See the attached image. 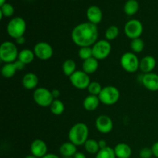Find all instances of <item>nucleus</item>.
Returning a JSON list of instances; mask_svg holds the SVG:
<instances>
[{
	"mask_svg": "<svg viewBox=\"0 0 158 158\" xmlns=\"http://www.w3.org/2000/svg\"><path fill=\"white\" fill-rule=\"evenodd\" d=\"M99 30L97 25L89 22L82 23L73 28L71 39L79 47L93 46L98 41Z\"/></svg>",
	"mask_w": 158,
	"mask_h": 158,
	"instance_id": "f257e3e1",
	"label": "nucleus"
},
{
	"mask_svg": "<svg viewBox=\"0 0 158 158\" xmlns=\"http://www.w3.org/2000/svg\"><path fill=\"white\" fill-rule=\"evenodd\" d=\"M89 137V128L84 123H77L69 129L68 133L69 140L76 146L84 145Z\"/></svg>",
	"mask_w": 158,
	"mask_h": 158,
	"instance_id": "f03ea898",
	"label": "nucleus"
},
{
	"mask_svg": "<svg viewBox=\"0 0 158 158\" xmlns=\"http://www.w3.org/2000/svg\"><path fill=\"white\" fill-rule=\"evenodd\" d=\"M19 51L16 45L11 41L3 42L0 46V60L5 63H14L18 60Z\"/></svg>",
	"mask_w": 158,
	"mask_h": 158,
	"instance_id": "7ed1b4c3",
	"label": "nucleus"
},
{
	"mask_svg": "<svg viewBox=\"0 0 158 158\" xmlns=\"http://www.w3.org/2000/svg\"><path fill=\"white\" fill-rule=\"evenodd\" d=\"M6 30L8 35L15 40L19 37L24 36L26 30V21L22 17H14L8 23Z\"/></svg>",
	"mask_w": 158,
	"mask_h": 158,
	"instance_id": "20e7f679",
	"label": "nucleus"
},
{
	"mask_svg": "<svg viewBox=\"0 0 158 158\" xmlns=\"http://www.w3.org/2000/svg\"><path fill=\"white\" fill-rule=\"evenodd\" d=\"M100 103L106 106H111L118 102L120 97V93L117 87L114 86H106L103 87L98 96Z\"/></svg>",
	"mask_w": 158,
	"mask_h": 158,
	"instance_id": "39448f33",
	"label": "nucleus"
},
{
	"mask_svg": "<svg viewBox=\"0 0 158 158\" xmlns=\"http://www.w3.org/2000/svg\"><path fill=\"white\" fill-rule=\"evenodd\" d=\"M120 65L126 72L134 73L139 69L140 60L134 52H127L120 57Z\"/></svg>",
	"mask_w": 158,
	"mask_h": 158,
	"instance_id": "423d86ee",
	"label": "nucleus"
},
{
	"mask_svg": "<svg viewBox=\"0 0 158 158\" xmlns=\"http://www.w3.org/2000/svg\"><path fill=\"white\" fill-rule=\"evenodd\" d=\"M33 100L38 106L42 107H49L54 100L52 92L44 87H39L34 90Z\"/></svg>",
	"mask_w": 158,
	"mask_h": 158,
	"instance_id": "0eeeda50",
	"label": "nucleus"
},
{
	"mask_svg": "<svg viewBox=\"0 0 158 158\" xmlns=\"http://www.w3.org/2000/svg\"><path fill=\"white\" fill-rule=\"evenodd\" d=\"M111 49H112V46L108 40H98L92 46L93 56L98 60H104L109 56L111 52Z\"/></svg>",
	"mask_w": 158,
	"mask_h": 158,
	"instance_id": "6e6552de",
	"label": "nucleus"
},
{
	"mask_svg": "<svg viewBox=\"0 0 158 158\" xmlns=\"http://www.w3.org/2000/svg\"><path fill=\"white\" fill-rule=\"evenodd\" d=\"M143 32V26L141 22L138 19H131L126 23L124 26V32L127 37L131 40L140 38Z\"/></svg>",
	"mask_w": 158,
	"mask_h": 158,
	"instance_id": "1a4fd4ad",
	"label": "nucleus"
},
{
	"mask_svg": "<svg viewBox=\"0 0 158 158\" xmlns=\"http://www.w3.org/2000/svg\"><path fill=\"white\" fill-rule=\"evenodd\" d=\"M69 78L71 84L78 89H87L89 83H91L89 75L83 70H77Z\"/></svg>",
	"mask_w": 158,
	"mask_h": 158,
	"instance_id": "9d476101",
	"label": "nucleus"
},
{
	"mask_svg": "<svg viewBox=\"0 0 158 158\" xmlns=\"http://www.w3.org/2000/svg\"><path fill=\"white\" fill-rule=\"evenodd\" d=\"M33 52L35 57L40 60H48L53 55L52 46L46 42H39L34 46Z\"/></svg>",
	"mask_w": 158,
	"mask_h": 158,
	"instance_id": "9b49d317",
	"label": "nucleus"
},
{
	"mask_svg": "<svg viewBox=\"0 0 158 158\" xmlns=\"http://www.w3.org/2000/svg\"><path fill=\"white\" fill-rule=\"evenodd\" d=\"M95 126L97 131L101 134H109L114 127V123L110 117L106 115H100L97 118Z\"/></svg>",
	"mask_w": 158,
	"mask_h": 158,
	"instance_id": "f8f14e48",
	"label": "nucleus"
},
{
	"mask_svg": "<svg viewBox=\"0 0 158 158\" xmlns=\"http://www.w3.org/2000/svg\"><path fill=\"white\" fill-rule=\"evenodd\" d=\"M48 148L46 142L41 139H35L30 145L31 154L38 158H42L48 154Z\"/></svg>",
	"mask_w": 158,
	"mask_h": 158,
	"instance_id": "ddd939ff",
	"label": "nucleus"
},
{
	"mask_svg": "<svg viewBox=\"0 0 158 158\" xmlns=\"http://www.w3.org/2000/svg\"><path fill=\"white\" fill-rule=\"evenodd\" d=\"M140 82L148 90L153 92L158 90V75L157 73H150L143 74Z\"/></svg>",
	"mask_w": 158,
	"mask_h": 158,
	"instance_id": "4468645a",
	"label": "nucleus"
},
{
	"mask_svg": "<svg viewBox=\"0 0 158 158\" xmlns=\"http://www.w3.org/2000/svg\"><path fill=\"white\" fill-rule=\"evenodd\" d=\"M86 17L88 19V22L97 26L102 21L103 12L98 6H91L86 10Z\"/></svg>",
	"mask_w": 158,
	"mask_h": 158,
	"instance_id": "2eb2a0df",
	"label": "nucleus"
},
{
	"mask_svg": "<svg viewBox=\"0 0 158 158\" xmlns=\"http://www.w3.org/2000/svg\"><path fill=\"white\" fill-rule=\"evenodd\" d=\"M157 61L152 56H146L140 60V67L139 69L143 74L150 73L155 69Z\"/></svg>",
	"mask_w": 158,
	"mask_h": 158,
	"instance_id": "dca6fc26",
	"label": "nucleus"
},
{
	"mask_svg": "<svg viewBox=\"0 0 158 158\" xmlns=\"http://www.w3.org/2000/svg\"><path fill=\"white\" fill-rule=\"evenodd\" d=\"M39 83V78L36 74L34 73H27L23 76L22 79V84L23 87L26 89H36V86Z\"/></svg>",
	"mask_w": 158,
	"mask_h": 158,
	"instance_id": "f3484780",
	"label": "nucleus"
},
{
	"mask_svg": "<svg viewBox=\"0 0 158 158\" xmlns=\"http://www.w3.org/2000/svg\"><path fill=\"white\" fill-rule=\"evenodd\" d=\"M117 158H130L132 155V149L125 143H120L114 148Z\"/></svg>",
	"mask_w": 158,
	"mask_h": 158,
	"instance_id": "a211bd4d",
	"label": "nucleus"
},
{
	"mask_svg": "<svg viewBox=\"0 0 158 158\" xmlns=\"http://www.w3.org/2000/svg\"><path fill=\"white\" fill-rule=\"evenodd\" d=\"M100 99H99L98 96L90 95L85 97L84 100H83V107L87 111H94L97 109V107L100 105Z\"/></svg>",
	"mask_w": 158,
	"mask_h": 158,
	"instance_id": "6ab92c4d",
	"label": "nucleus"
},
{
	"mask_svg": "<svg viewBox=\"0 0 158 158\" xmlns=\"http://www.w3.org/2000/svg\"><path fill=\"white\" fill-rule=\"evenodd\" d=\"M77 152V146L70 141L65 142L60 147V154L64 157H73Z\"/></svg>",
	"mask_w": 158,
	"mask_h": 158,
	"instance_id": "aec40b11",
	"label": "nucleus"
},
{
	"mask_svg": "<svg viewBox=\"0 0 158 158\" xmlns=\"http://www.w3.org/2000/svg\"><path fill=\"white\" fill-rule=\"evenodd\" d=\"M99 67V60L94 57L84 60L83 63V70L88 75L94 73Z\"/></svg>",
	"mask_w": 158,
	"mask_h": 158,
	"instance_id": "412c9836",
	"label": "nucleus"
},
{
	"mask_svg": "<svg viewBox=\"0 0 158 158\" xmlns=\"http://www.w3.org/2000/svg\"><path fill=\"white\" fill-rule=\"evenodd\" d=\"M35 57V56L33 50H31L29 49H24L20 51L19 53L18 60L24 63L25 65H27L32 63Z\"/></svg>",
	"mask_w": 158,
	"mask_h": 158,
	"instance_id": "4be33fe9",
	"label": "nucleus"
},
{
	"mask_svg": "<svg viewBox=\"0 0 158 158\" xmlns=\"http://www.w3.org/2000/svg\"><path fill=\"white\" fill-rule=\"evenodd\" d=\"M16 71H18V69L14 62V63H5L1 69V73L5 78H11L15 76Z\"/></svg>",
	"mask_w": 158,
	"mask_h": 158,
	"instance_id": "5701e85b",
	"label": "nucleus"
},
{
	"mask_svg": "<svg viewBox=\"0 0 158 158\" xmlns=\"http://www.w3.org/2000/svg\"><path fill=\"white\" fill-rule=\"evenodd\" d=\"M124 12L127 15H134L138 12L139 3L137 0H127L123 6Z\"/></svg>",
	"mask_w": 158,
	"mask_h": 158,
	"instance_id": "b1692460",
	"label": "nucleus"
},
{
	"mask_svg": "<svg viewBox=\"0 0 158 158\" xmlns=\"http://www.w3.org/2000/svg\"><path fill=\"white\" fill-rule=\"evenodd\" d=\"M63 72L66 77H70L73 73L77 71V64H76L75 61L71 59H68V60H65L64 63H63Z\"/></svg>",
	"mask_w": 158,
	"mask_h": 158,
	"instance_id": "393cba45",
	"label": "nucleus"
},
{
	"mask_svg": "<svg viewBox=\"0 0 158 158\" xmlns=\"http://www.w3.org/2000/svg\"><path fill=\"white\" fill-rule=\"evenodd\" d=\"M83 146L86 152L90 154H97L100 150L98 141L94 139H88Z\"/></svg>",
	"mask_w": 158,
	"mask_h": 158,
	"instance_id": "a878e982",
	"label": "nucleus"
},
{
	"mask_svg": "<svg viewBox=\"0 0 158 158\" xmlns=\"http://www.w3.org/2000/svg\"><path fill=\"white\" fill-rule=\"evenodd\" d=\"M51 113L56 116L61 115L65 110V105L63 102L59 99H56L52 101V104L49 106Z\"/></svg>",
	"mask_w": 158,
	"mask_h": 158,
	"instance_id": "bb28decb",
	"label": "nucleus"
},
{
	"mask_svg": "<svg viewBox=\"0 0 158 158\" xmlns=\"http://www.w3.org/2000/svg\"><path fill=\"white\" fill-rule=\"evenodd\" d=\"M119 34H120L119 28L117 26L113 25V26H109L106 29V32H105V38L109 42L112 41V40H114L118 37Z\"/></svg>",
	"mask_w": 158,
	"mask_h": 158,
	"instance_id": "cd10ccee",
	"label": "nucleus"
},
{
	"mask_svg": "<svg viewBox=\"0 0 158 158\" xmlns=\"http://www.w3.org/2000/svg\"><path fill=\"white\" fill-rule=\"evenodd\" d=\"M95 158H117V157H116L114 150L107 146L106 148L100 149L99 152L96 154Z\"/></svg>",
	"mask_w": 158,
	"mask_h": 158,
	"instance_id": "c85d7f7f",
	"label": "nucleus"
},
{
	"mask_svg": "<svg viewBox=\"0 0 158 158\" xmlns=\"http://www.w3.org/2000/svg\"><path fill=\"white\" fill-rule=\"evenodd\" d=\"M131 48L134 53L141 52L144 49V42L140 38L132 40L131 43Z\"/></svg>",
	"mask_w": 158,
	"mask_h": 158,
	"instance_id": "c756f323",
	"label": "nucleus"
},
{
	"mask_svg": "<svg viewBox=\"0 0 158 158\" xmlns=\"http://www.w3.org/2000/svg\"><path fill=\"white\" fill-rule=\"evenodd\" d=\"M0 17H11L14 14V7L10 3L6 2L4 5L0 6Z\"/></svg>",
	"mask_w": 158,
	"mask_h": 158,
	"instance_id": "7c9ffc66",
	"label": "nucleus"
},
{
	"mask_svg": "<svg viewBox=\"0 0 158 158\" xmlns=\"http://www.w3.org/2000/svg\"><path fill=\"white\" fill-rule=\"evenodd\" d=\"M78 56L81 60H88L93 56L92 46H86V47H80L78 51Z\"/></svg>",
	"mask_w": 158,
	"mask_h": 158,
	"instance_id": "2f4dec72",
	"label": "nucleus"
},
{
	"mask_svg": "<svg viewBox=\"0 0 158 158\" xmlns=\"http://www.w3.org/2000/svg\"><path fill=\"white\" fill-rule=\"evenodd\" d=\"M102 89H103V87H102L100 83L94 81L89 83V86L87 88V90L90 95L99 96V94L102 91Z\"/></svg>",
	"mask_w": 158,
	"mask_h": 158,
	"instance_id": "473e14b6",
	"label": "nucleus"
},
{
	"mask_svg": "<svg viewBox=\"0 0 158 158\" xmlns=\"http://www.w3.org/2000/svg\"><path fill=\"white\" fill-rule=\"evenodd\" d=\"M153 154V151L151 148H142L139 153L140 158H151Z\"/></svg>",
	"mask_w": 158,
	"mask_h": 158,
	"instance_id": "72a5a7b5",
	"label": "nucleus"
},
{
	"mask_svg": "<svg viewBox=\"0 0 158 158\" xmlns=\"http://www.w3.org/2000/svg\"><path fill=\"white\" fill-rule=\"evenodd\" d=\"M151 149H152L153 154H154V157L158 158V141L155 142V143L152 145Z\"/></svg>",
	"mask_w": 158,
	"mask_h": 158,
	"instance_id": "f704fd0d",
	"label": "nucleus"
},
{
	"mask_svg": "<svg viewBox=\"0 0 158 158\" xmlns=\"http://www.w3.org/2000/svg\"><path fill=\"white\" fill-rule=\"evenodd\" d=\"M15 65H16L17 69H18V70H23V69H24L25 66H26V65H25L24 63H22V62L19 61V60H17L15 62Z\"/></svg>",
	"mask_w": 158,
	"mask_h": 158,
	"instance_id": "c9c22d12",
	"label": "nucleus"
},
{
	"mask_svg": "<svg viewBox=\"0 0 158 158\" xmlns=\"http://www.w3.org/2000/svg\"><path fill=\"white\" fill-rule=\"evenodd\" d=\"M51 92H52V97H53L54 100H56V99H59V97H60V92L59 89H52V90H51Z\"/></svg>",
	"mask_w": 158,
	"mask_h": 158,
	"instance_id": "e433bc0d",
	"label": "nucleus"
},
{
	"mask_svg": "<svg viewBox=\"0 0 158 158\" xmlns=\"http://www.w3.org/2000/svg\"><path fill=\"white\" fill-rule=\"evenodd\" d=\"M15 43L18 45H23L26 43V38L24 36H21L15 40Z\"/></svg>",
	"mask_w": 158,
	"mask_h": 158,
	"instance_id": "4c0bfd02",
	"label": "nucleus"
},
{
	"mask_svg": "<svg viewBox=\"0 0 158 158\" xmlns=\"http://www.w3.org/2000/svg\"><path fill=\"white\" fill-rule=\"evenodd\" d=\"M98 143H99V147H100V149H103V148H105L107 147V143H106V140H103V139L99 140Z\"/></svg>",
	"mask_w": 158,
	"mask_h": 158,
	"instance_id": "58836bf2",
	"label": "nucleus"
},
{
	"mask_svg": "<svg viewBox=\"0 0 158 158\" xmlns=\"http://www.w3.org/2000/svg\"><path fill=\"white\" fill-rule=\"evenodd\" d=\"M73 158H86V155L82 152H77Z\"/></svg>",
	"mask_w": 158,
	"mask_h": 158,
	"instance_id": "ea45409f",
	"label": "nucleus"
},
{
	"mask_svg": "<svg viewBox=\"0 0 158 158\" xmlns=\"http://www.w3.org/2000/svg\"><path fill=\"white\" fill-rule=\"evenodd\" d=\"M42 158H60L59 156H57L56 154H47L46 155H45L44 157Z\"/></svg>",
	"mask_w": 158,
	"mask_h": 158,
	"instance_id": "a19ab883",
	"label": "nucleus"
},
{
	"mask_svg": "<svg viewBox=\"0 0 158 158\" xmlns=\"http://www.w3.org/2000/svg\"><path fill=\"white\" fill-rule=\"evenodd\" d=\"M6 2V0H0V6L4 5Z\"/></svg>",
	"mask_w": 158,
	"mask_h": 158,
	"instance_id": "79ce46f5",
	"label": "nucleus"
},
{
	"mask_svg": "<svg viewBox=\"0 0 158 158\" xmlns=\"http://www.w3.org/2000/svg\"><path fill=\"white\" fill-rule=\"evenodd\" d=\"M25 158H38V157H35V156H34V155H32V154H31V155L26 156V157H25Z\"/></svg>",
	"mask_w": 158,
	"mask_h": 158,
	"instance_id": "37998d69",
	"label": "nucleus"
},
{
	"mask_svg": "<svg viewBox=\"0 0 158 158\" xmlns=\"http://www.w3.org/2000/svg\"><path fill=\"white\" fill-rule=\"evenodd\" d=\"M73 1H75V0H73Z\"/></svg>",
	"mask_w": 158,
	"mask_h": 158,
	"instance_id": "c03bdc74",
	"label": "nucleus"
}]
</instances>
